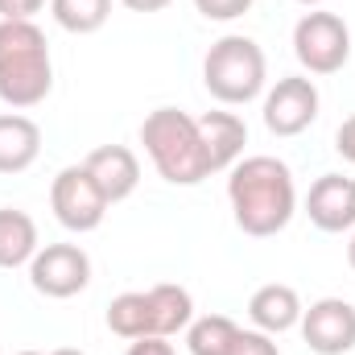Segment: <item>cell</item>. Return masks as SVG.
<instances>
[{"label": "cell", "instance_id": "1", "mask_svg": "<svg viewBox=\"0 0 355 355\" xmlns=\"http://www.w3.org/2000/svg\"><path fill=\"white\" fill-rule=\"evenodd\" d=\"M227 202H232L236 227L244 236L268 240L289 227V219L297 211V186H293V174L285 162L257 153V157H244L232 166Z\"/></svg>", "mask_w": 355, "mask_h": 355}, {"label": "cell", "instance_id": "2", "mask_svg": "<svg viewBox=\"0 0 355 355\" xmlns=\"http://www.w3.org/2000/svg\"><path fill=\"white\" fill-rule=\"evenodd\" d=\"M54 91V62L46 33L33 21H0V99L17 112L46 103Z\"/></svg>", "mask_w": 355, "mask_h": 355}, {"label": "cell", "instance_id": "3", "mask_svg": "<svg viewBox=\"0 0 355 355\" xmlns=\"http://www.w3.org/2000/svg\"><path fill=\"white\" fill-rule=\"evenodd\" d=\"M141 145H145L153 170L170 186H198L202 178H211L202 141H198V124H194V116H186L178 107H157L145 116Z\"/></svg>", "mask_w": 355, "mask_h": 355}, {"label": "cell", "instance_id": "4", "mask_svg": "<svg viewBox=\"0 0 355 355\" xmlns=\"http://www.w3.org/2000/svg\"><path fill=\"white\" fill-rule=\"evenodd\" d=\"M265 79H268L265 50L252 37L227 33L202 58V83L219 103H232V107L236 103H252L265 91Z\"/></svg>", "mask_w": 355, "mask_h": 355}, {"label": "cell", "instance_id": "5", "mask_svg": "<svg viewBox=\"0 0 355 355\" xmlns=\"http://www.w3.org/2000/svg\"><path fill=\"white\" fill-rule=\"evenodd\" d=\"M293 54L310 75H335L352 58V29L339 12H306L293 25Z\"/></svg>", "mask_w": 355, "mask_h": 355}, {"label": "cell", "instance_id": "6", "mask_svg": "<svg viewBox=\"0 0 355 355\" xmlns=\"http://www.w3.org/2000/svg\"><path fill=\"white\" fill-rule=\"evenodd\" d=\"M50 207H54V215H58L62 227H71V232H95L103 223V215H107L112 202L95 186L87 166H67V170H58L54 186H50Z\"/></svg>", "mask_w": 355, "mask_h": 355}, {"label": "cell", "instance_id": "7", "mask_svg": "<svg viewBox=\"0 0 355 355\" xmlns=\"http://www.w3.org/2000/svg\"><path fill=\"white\" fill-rule=\"evenodd\" d=\"M91 281V257L79 244H46L29 261V285L46 297H75Z\"/></svg>", "mask_w": 355, "mask_h": 355}, {"label": "cell", "instance_id": "8", "mask_svg": "<svg viewBox=\"0 0 355 355\" xmlns=\"http://www.w3.org/2000/svg\"><path fill=\"white\" fill-rule=\"evenodd\" d=\"M318 87L306 75H285L265 95V128L272 137H297L318 120Z\"/></svg>", "mask_w": 355, "mask_h": 355}, {"label": "cell", "instance_id": "9", "mask_svg": "<svg viewBox=\"0 0 355 355\" xmlns=\"http://www.w3.org/2000/svg\"><path fill=\"white\" fill-rule=\"evenodd\" d=\"M302 339L314 355H347L355 352V306L343 297H318L302 310Z\"/></svg>", "mask_w": 355, "mask_h": 355}, {"label": "cell", "instance_id": "10", "mask_svg": "<svg viewBox=\"0 0 355 355\" xmlns=\"http://www.w3.org/2000/svg\"><path fill=\"white\" fill-rule=\"evenodd\" d=\"M306 215L318 232H352L355 227V182L343 174H322L306 194Z\"/></svg>", "mask_w": 355, "mask_h": 355}, {"label": "cell", "instance_id": "11", "mask_svg": "<svg viewBox=\"0 0 355 355\" xmlns=\"http://www.w3.org/2000/svg\"><path fill=\"white\" fill-rule=\"evenodd\" d=\"M194 124H198V141H202L211 174L232 170L248 145V124L236 112H202V116H194Z\"/></svg>", "mask_w": 355, "mask_h": 355}, {"label": "cell", "instance_id": "12", "mask_svg": "<svg viewBox=\"0 0 355 355\" xmlns=\"http://www.w3.org/2000/svg\"><path fill=\"white\" fill-rule=\"evenodd\" d=\"M83 166H87V174L95 178V186L103 190L107 202H124L141 182V162L128 145H99L87 153Z\"/></svg>", "mask_w": 355, "mask_h": 355}, {"label": "cell", "instance_id": "13", "mask_svg": "<svg viewBox=\"0 0 355 355\" xmlns=\"http://www.w3.org/2000/svg\"><path fill=\"white\" fill-rule=\"evenodd\" d=\"M302 297H297V289L293 285H261L257 293H252V302H248V318H252V327L257 331H265V335H285V331H293L297 322H302Z\"/></svg>", "mask_w": 355, "mask_h": 355}, {"label": "cell", "instance_id": "14", "mask_svg": "<svg viewBox=\"0 0 355 355\" xmlns=\"http://www.w3.org/2000/svg\"><path fill=\"white\" fill-rule=\"evenodd\" d=\"M42 153V128L21 116V112H8L0 116V174H25Z\"/></svg>", "mask_w": 355, "mask_h": 355}, {"label": "cell", "instance_id": "15", "mask_svg": "<svg viewBox=\"0 0 355 355\" xmlns=\"http://www.w3.org/2000/svg\"><path fill=\"white\" fill-rule=\"evenodd\" d=\"M145 297H149V335L170 339L194 322V297L182 285H170V281L153 285V289H145Z\"/></svg>", "mask_w": 355, "mask_h": 355}, {"label": "cell", "instance_id": "16", "mask_svg": "<svg viewBox=\"0 0 355 355\" xmlns=\"http://www.w3.org/2000/svg\"><path fill=\"white\" fill-rule=\"evenodd\" d=\"M37 257V223L25 211L0 207V268H21Z\"/></svg>", "mask_w": 355, "mask_h": 355}, {"label": "cell", "instance_id": "17", "mask_svg": "<svg viewBox=\"0 0 355 355\" xmlns=\"http://www.w3.org/2000/svg\"><path fill=\"white\" fill-rule=\"evenodd\" d=\"M236 335H240V327L227 314H207L186 327V347H190V355H227Z\"/></svg>", "mask_w": 355, "mask_h": 355}, {"label": "cell", "instance_id": "18", "mask_svg": "<svg viewBox=\"0 0 355 355\" xmlns=\"http://www.w3.org/2000/svg\"><path fill=\"white\" fill-rule=\"evenodd\" d=\"M54 21L67 33H95L112 17V0H50Z\"/></svg>", "mask_w": 355, "mask_h": 355}, {"label": "cell", "instance_id": "19", "mask_svg": "<svg viewBox=\"0 0 355 355\" xmlns=\"http://www.w3.org/2000/svg\"><path fill=\"white\" fill-rule=\"evenodd\" d=\"M107 331L120 339H145L149 335V297L145 293H120L107 306Z\"/></svg>", "mask_w": 355, "mask_h": 355}, {"label": "cell", "instance_id": "20", "mask_svg": "<svg viewBox=\"0 0 355 355\" xmlns=\"http://www.w3.org/2000/svg\"><path fill=\"white\" fill-rule=\"evenodd\" d=\"M227 355H281V347L272 343V335H265V331H240Z\"/></svg>", "mask_w": 355, "mask_h": 355}, {"label": "cell", "instance_id": "21", "mask_svg": "<svg viewBox=\"0 0 355 355\" xmlns=\"http://www.w3.org/2000/svg\"><path fill=\"white\" fill-rule=\"evenodd\" d=\"M194 8L207 17V21H236L252 8V0H194Z\"/></svg>", "mask_w": 355, "mask_h": 355}, {"label": "cell", "instance_id": "22", "mask_svg": "<svg viewBox=\"0 0 355 355\" xmlns=\"http://www.w3.org/2000/svg\"><path fill=\"white\" fill-rule=\"evenodd\" d=\"M46 0H0V21H33Z\"/></svg>", "mask_w": 355, "mask_h": 355}, {"label": "cell", "instance_id": "23", "mask_svg": "<svg viewBox=\"0 0 355 355\" xmlns=\"http://www.w3.org/2000/svg\"><path fill=\"white\" fill-rule=\"evenodd\" d=\"M128 355H174V343L162 335H145V339H132Z\"/></svg>", "mask_w": 355, "mask_h": 355}, {"label": "cell", "instance_id": "24", "mask_svg": "<svg viewBox=\"0 0 355 355\" xmlns=\"http://www.w3.org/2000/svg\"><path fill=\"white\" fill-rule=\"evenodd\" d=\"M335 149H339L343 162H352L355 166V116H347V120L339 124V132H335Z\"/></svg>", "mask_w": 355, "mask_h": 355}, {"label": "cell", "instance_id": "25", "mask_svg": "<svg viewBox=\"0 0 355 355\" xmlns=\"http://www.w3.org/2000/svg\"><path fill=\"white\" fill-rule=\"evenodd\" d=\"M124 8H132V12H162L170 0H120Z\"/></svg>", "mask_w": 355, "mask_h": 355}, {"label": "cell", "instance_id": "26", "mask_svg": "<svg viewBox=\"0 0 355 355\" xmlns=\"http://www.w3.org/2000/svg\"><path fill=\"white\" fill-rule=\"evenodd\" d=\"M347 265H352V272H355V236H352V244H347Z\"/></svg>", "mask_w": 355, "mask_h": 355}, {"label": "cell", "instance_id": "27", "mask_svg": "<svg viewBox=\"0 0 355 355\" xmlns=\"http://www.w3.org/2000/svg\"><path fill=\"white\" fill-rule=\"evenodd\" d=\"M50 355H83V352H75V347H58V352H50Z\"/></svg>", "mask_w": 355, "mask_h": 355}, {"label": "cell", "instance_id": "28", "mask_svg": "<svg viewBox=\"0 0 355 355\" xmlns=\"http://www.w3.org/2000/svg\"><path fill=\"white\" fill-rule=\"evenodd\" d=\"M297 4H310V8H318V4H327V0H297Z\"/></svg>", "mask_w": 355, "mask_h": 355}, {"label": "cell", "instance_id": "29", "mask_svg": "<svg viewBox=\"0 0 355 355\" xmlns=\"http://www.w3.org/2000/svg\"><path fill=\"white\" fill-rule=\"evenodd\" d=\"M17 355H42V352H17Z\"/></svg>", "mask_w": 355, "mask_h": 355}]
</instances>
